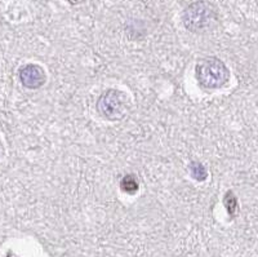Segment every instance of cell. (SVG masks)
<instances>
[{"label":"cell","instance_id":"8992f818","mask_svg":"<svg viewBox=\"0 0 258 257\" xmlns=\"http://www.w3.org/2000/svg\"><path fill=\"white\" fill-rule=\"evenodd\" d=\"M190 173L197 181H204L208 177V171H207L206 166L198 161L190 163Z\"/></svg>","mask_w":258,"mask_h":257},{"label":"cell","instance_id":"5b68a950","mask_svg":"<svg viewBox=\"0 0 258 257\" xmlns=\"http://www.w3.org/2000/svg\"><path fill=\"white\" fill-rule=\"evenodd\" d=\"M120 187L124 193L136 194L140 189V184L135 175H125L120 181Z\"/></svg>","mask_w":258,"mask_h":257},{"label":"cell","instance_id":"3957f363","mask_svg":"<svg viewBox=\"0 0 258 257\" xmlns=\"http://www.w3.org/2000/svg\"><path fill=\"white\" fill-rule=\"evenodd\" d=\"M129 110V99L119 89H107L97 101V111L109 120H120Z\"/></svg>","mask_w":258,"mask_h":257},{"label":"cell","instance_id":"7a4b0ae2","mask_svg":"<svg viewBox=\"0 0 258 257\" xmlns=\"http://www.w3.org/2000/svg\"><path fill=\"white\" fill-rule=\"evenodd\" d=\"M195 78L203 88L218 89L229 83L230 70L220 59L206 57L195 66Z\"/></svg>","mask_w":258,"mask_h":257},{"label":"cell","instance_id":"6da1fadb","mask_svg":"<svg viewBox=\"0 0 258 257\" xmlns=\"http://www.w3.org/2000/svg\"><path fill=\"white\" fill-rule=\"evenodd\" d=\"M186 29L194 34H203L211 30L217 22V12L212 4L204 0L194 2L186 7L182 15Z\"/></svg>","mask_w":258,"mask_h":257},{"label":"cell","instance_id":"277c9868","mask_svg":"<svg viewBox=\"0 0 258 257\" xmlns=\"http://www.w3.org/2000/svg\"><path fill=\"white\" fill-rule=\"evenodd\" d=\"M18 76H20L22 85H25L29 89H38V88L43 87L47 82L44 69L36 64L25 65L24 68L20 69Z\"/></svg>","mask_w":258,"mask_h":257},{"label":"cell","instance_id":"52a82bcc","mask_svg":"<svg viewBox=\"0 0 258 257\" xmlns=\"http://www.w3.org/2000/svg\"><path fill=\"white\" fill-rule=\"evenodd\" d=\"M223 204H225L226 210L229 212L231 216H234L236 212H238V199L234 195L232 191H227L225 195V199H223Z\"/></svg>","mask_w":258,"mask_h":257}]
</instances>
